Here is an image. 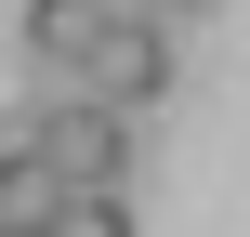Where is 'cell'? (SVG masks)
Returning <instances> with one entry per match:
<instances>
[{
	"label": "cell",
	"mask_w": 250,
	"mask_h": 237,
	"mask_svg": "<svg viewBox=\"0 0 250 237\" xmlns=\"http://www.w3.org/2000/svg\"><path fill=\"white\" fill-rule=\"evenodd\" d=\"M26 158H40L66 198H119V172H132V119H105V106L53 92V106L26 119Z\"/></svg>",
	"instance_id": "6da1fadb"
},
{
	"label": "cell",
	"mask_w": 250,
	"mask_h": 237,
	"mask_svg": "<svg viewBox=\"0 0 250 237\" xmlns=\"http://www.w3.org/2000/svg\"><path fill=\"white\" fill-rule=\"evenodd\" d=\"M66 92H79V106H105V119H145V106L171 92V26H145V13L119 0V26L92 40V66H79Z\"/></svg>",
	"instance_id": "7a4b0ae2"
},
{
	"label": "cell",
	"mask_w": 250,
	"mask_h": 237,
	"mask_svg": "<svg viewBox=\"0 0 250 237\" xmlns=\"http://www.w3.org/2000/svg\"><path fill=\"white\" fill-rule=\"evenodd\" d=\"M105 26H119V0H26V66L66 92V79L92 66V40H105Z\"/></svg>",
	"instance_id": "3957f363"
},
{
	"label": "cell",
	"mask_w": 250,
	"mask_h": 237,
	"mask_svg": "<svg viewBox=\"0 0 250 237\" xmlns=\"http://www.w3.org/2000/svg\"><path fill=\"white\" fill-rule=\"evenodd\" d=\"M26 237H132V198H53Z\"/></svg>",
	"instance_id": "277c9868"
},
{
	"label": "cell",
	"mask_w": 250,
	"mask_h": 237,
	"mask_svg": "<svg viewBox=\"0 0 250 237\" xmlns=\"http://www.w3.org/2000/svg\"><path fill=\"white\" fill-rule=\"evenodd\" d=\"M132 13H145V26H185V13H211V0H132Z\"/></svg>",
	"instance_id": "5b68a950"
},
{
	"label": "cell",
	"mask_w": 250,
	"mask_h": 237,
	"mask_svg": "<svg viewBox=\"0 0 250 237\" xmlns=\"http://www.w3.org/2000/svg\"><path fill=\"white\" fill-rule=\"evenodd\" d=\"M0 237H13V224H0Z\"/></svg>",
	"instance_id": "8992f818"
}]
</instances>
